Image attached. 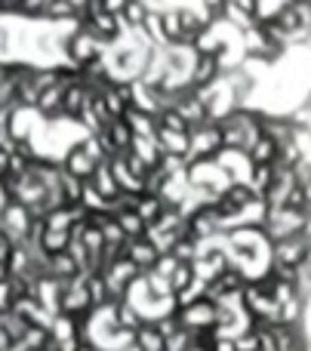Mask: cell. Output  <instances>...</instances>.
<instances>
[{
	"mask_svg": "<svg viewBox=\"0 0 311 351\" xmlns=\"http://www.w3.org/2000/svg\"><path fill=\"white\" fill-rule=\"evenodd\" d=\"M16 287H12V280L6 278V274H0V315H10L12 308H16Z\"/></svg>",
	"mask_w": 311,
	"mask_h": 351,
	"instance_id": "obj_13",
	"label": "cell"
},
{
	"mask_svg": "<svg viewBox=\"0 0 311 351\" xmlns=\"http://www.w3.org/2000/svg\"><path fill=\"white\" fill-rule=\"evenodd\" d=\"M222 148H225V139H222V127H219L216 121H207V123H197V127H191L188 164H191V160L216 158Z\"/></svg>",
	"mask_w": 311,
	"mask_h": 351,
	"instance_id": "obj_2",
	"label": "cell"
},
{
	"mask_svg": "<svg viewBox=\"0 0 311 351\" xmlns=\"http://www.w3.org/2000/svg\"><path fill=\"white\" fill-rule=\"evenodd\" d=\"M99 164H102V160H99L96 154L86 148L84 139L71 142V145H68V152H65V158H62V170L77 176V179H84V182H90V176L96 173Z\"/></svg>",
	"mask_w": 311,
	"mask_h": 351,
	"instance_id": "obj_3",
	"label": "cell"
},
{
	"mask_svg": "<svg viewBox=\"0 0 311 351\" xmlns=\"http://www.w3.org/2000/svg\"><path fill=\"white\" fill-rule=\"evenodd\" d=\"M164 34H166V47L170 43H185V28H182V19H179L176 6H166L164 10Z\"/></svg>",
	"mask_w": 311,
	"mask_h": 351,
	"instance_id": "obj_12",
	"label": "cell"
},
{
	"mask_svg": "<svg viewBox=\"0 0 311 351\" xmlns=\"http://www.w3.org/2000/svg\"><path fill=\"white\" fill-rule=\"evenodd\" d=\"M148 12H151V3H148V0H129L127 10L121 12V19H123V25H127V31H139L142 25H145Z\"/></svg>",
	"mask_w": 311,
	"mask_h": 351,
	"instance_id": "obj_11",
	"label": "cell"
},
{
	"mask_svg": "<svg viewBox=\"0 0 311 351\" xmlns=\"http://www.w3.org/2000/svg\"><path fill=\"white\" fill-rule=\"evenodd\" d=\"M105 49H108V43L99 40L86 25H77V28L65 37V62L74 68H86V65H92V62H99L105 56Z\"/></svg>",
	"mask_w": 311,
	"mask_h": 351,
	"instance_id": "obj_1",
	"label": "cell"
},
{
	"mask_svg": "<svg viewBox=\"0 0 311 351\" xmlns=\"http://www.w3.org/2000/svg\"><path fill=\"white\" fill-rule=\"evenodd\" d=\"M225 74L222 62L216 56H201L197 53V62H195V71H191V90H201V86H213L216 80Z\"/></svg>",
	"mask_w": 311,
	"mask_h": 351,
	"instance_id": "obj_6",
	"label": "cell"
},
{
	"mask_svg": "<svg viewBox=\"0 0 311 351\" xmlns=\"http://www.w3.org/2000/svg\"><path fill=\"white\" fill-rule=\"evenodd\" d=\"M123 253H127L129 259H133V265L139 268L142 274L151 271V268L158 265V259L164 256V253L158 250V243L148 241V237H129V241L123 243Z\"/></svg>",
	"mask_w": 311,
	"mask_h": 351,
	"instance_id": "obj_5",
	"label": "cell"
},
{
	"mask_svg": "<svg viewBox=\"0 0 311 351\" xmlns=\"http://www.w3.org/2000/svg\"><path fill=\"white\" fill-rule=\"evenodd\" d=\"M90 185L96 188L105 200H108V206H111V200H114V197H121V185H117V179H114L111 160H102V164L96 167V173L90 176Z\"/></svg>",
	"mask_w": 311,
	"mask_h": 351,
	"instance_id": "obj_7",
	"label": "cell"
},
{
	"mask_svg": "<svg viewBox=\"0 0 311 351\" xmlns=\"http://www.w3.org/2000/svg\"><path fill=\"white\" fill-rule=\"evenodd\" d=\"M12 247H16V243L10 241V237L3 234V231H0V268L6 265V259H10V253H12Z\"/></svg>",
	"mask_w": 311,
	"mask_h": 351,
	"instance_id": "obj_14",
	"label": "cell"
},
{
	"mask_svg": "<svg viewBox=\"0 0 311 351\" xmlns=\"http://www.w3.org/2000/svg\"><path fill=\"white\" fill-rule=\"evenodd\" d=\"M68 6L74 10V16L84 22V16H86V10H90V0H68Z\"/></svg>",
	"mask_w": 311,
	"mask_h": 351,
	"instance_id": "obj_15",
	"label": "cell"
},
{
	"mask_svg": "<svg viewBox=\"0 0 311 351\" xmlns=\"http://www.w3.org/2000/svg\"><path fill=\"white\" fill-rule=\"evenodd\" d=\"M84 25L99 37V40H105V43H114L121 34H127V25H123V19L117 16V12H108V10L96 12V16H86Z\"/></svg>",
	"mask_w": 311,
	"mask_h": 351,
	"instance_id": "obj_4",
	"label": "cell"
},
{
	"mask_svg": "<svg viewBox=\"0 0 311 351\" xmlns=\"http://www.w3.org/2000/svg\"><path fill=\"white\" fill-rule=\"evenodd\" d=\"M247 154H250V160H253V164H265V167H275L277 164V158H281V145H277V142L275 139H271V136H259V139L256 142H253V145H250V152H247Z\"/></svg>",
	"mask_w": 311,
	"mask_h": 351,
	"instance_id": "obj_10",
	"label": "cell"
},
{
	"mask_svg": "<svg viewBox=\"0 0 311 351\" xmlns=\"http://www.w3.org/2000/svg\"><path fill=\"white\" fill-rule=\"evenodd\" d=\"M158 142H160V152H164V154H173V158H185V160H188L191 133H176V130H160L158 127Z\"/></svg>",
	"mask_w": 311,
	"mask_h": 351,
	"instance_id": "obj_8",
	"label": "cell"
},
{
	"mask_svg": "<svg viewBox=\"0 0 311 351\" xmlns=\"http://www.w3.org/2000/svg\"><path fill=\"white\" fill-rule=\"evenodd\" d=\"M136 213H139V216L145 219V225L160 222V216L166 213V200H164V194L142 191L139 197H136Z\"/></svg>",
	"mask_w": 311,
	"mask_h": 351,
	"instance_id": "obj_9",
	"label": "cell"
}]
</instances>
